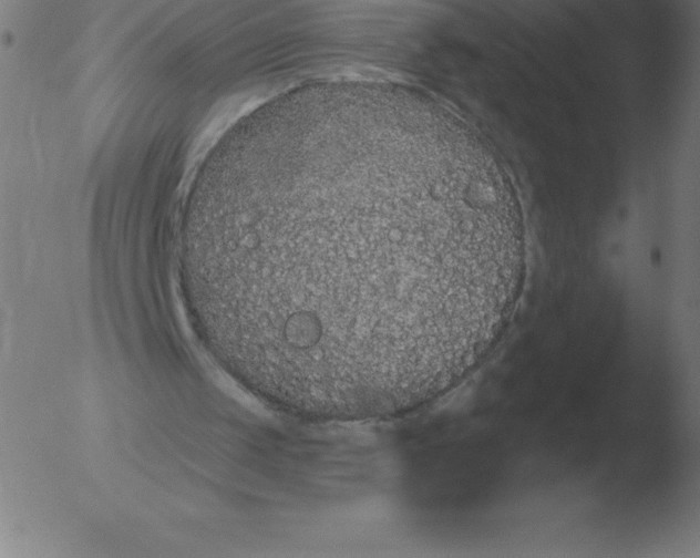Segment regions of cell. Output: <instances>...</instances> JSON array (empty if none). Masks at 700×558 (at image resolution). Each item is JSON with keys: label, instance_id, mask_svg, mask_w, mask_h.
<instances>
[{"label": "cell", "instance_id": "1", "mask_svg": "<svg viewBox=\"0 0 700 558\" xmlns=\"http://www.w3.org/2000/svg\"><path fill=\"white\" fill-rule=\"evenodd\" d=\"M266 148L181 282L217 363L316 421L408 412L485 353L522 279L470 180L421 138Z\"/></svg>", "mask_w": 700, "mask_h": 558}]
</instances>
